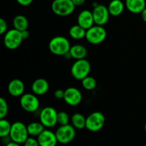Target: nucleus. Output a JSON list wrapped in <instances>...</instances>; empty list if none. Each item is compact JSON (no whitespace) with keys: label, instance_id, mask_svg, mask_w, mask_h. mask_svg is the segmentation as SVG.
Wrapping results in <instances>:
<instances>
[{"label":"nucleus","instance_id":"f257e3e1","mask_svg":"<svg viewBox=\"0 0 146 146\" xmlns=\"http://www.w3.org/2000/svg\"><path fill=\"white\" fill-rule=\"evenodd\" d=\"M69 41L65 36H57L50 40L48 49L53 54L56 56H64L71 49Z\"/></svg>","mask_w":146,"mask_h":146},{"label":"nucleus","instance_id":"f03ea898","mask_svg":"<svg viewBox=\"0 0 146 146\" xmlns=\"http://www.w3.org/2000/svg\"><path fill=\"white\" fill-rule=\"evenodd\" d=\"M91 69V64L86 58L76 60L71 68V74L75 79L82 81L84 78L89 76Z\"/></svg>","mask_w":146,"mask_h":146},{"label":"nucleus","instance_id":"7ed1b4c3","mask_svg":"<svg viewBox=\"0 0 146 146\" xmlns=\"http://www.w3.org/2000/svg\"><path fill=\"white\" fill-rule=\"evenodd\" d=\"M29 137L27 126L21 121H17L12 123L11 132L9 134V138L13 142L19 144H24Z\"/></svg>","mask_w":146,"mask_h":146},{"label":"nucleus","instance_id":"20e7f679","mask_svg":"<svg viewBox=\"0 0 146 146\" xmlns=\"http://www.w3.org/2000/svg\"><path fill=\"white\" fill-rule=\"evenodd\" d=\"M107 32L104 26L94 25L86 30V39L88 43L94 45L100 44L105 41Z\"/></svg>","mask_w":146,"mask_h":146},{"label":"nucleus","instance_id":"39448f33","mask_svg":"<svg viewBox=\"0 0 146 146\" xmlns=\"http://www.w3.org/2000/svg\"><path fill=\"white\" fill-rule=\"evenodd\" d=\"M76 6L71 0H54L51 4V10L59 17H66L74 11Z\"/></svg>","mask_w":146,"mask_h":146},{"label":"nucleus","instance_id":"423d86ee","mask_svg":"<svg viewBox=\"0 0 146 146\" xmlns=\"http://www.w3.org/2000/svg\"><path fill=\"white\" fill-rule=\"evenodd\" d=\"M106 118L103 113L95 111L91 113L86 118V128L91 132H98L104 128Z\"/></svg>","mask_w":146,"mask_h":146},{"label":"nucleus","instance_id":"0eeeda50","mask_svg":"<svg viewBox=\"0 0 146 146\" xmlns=\"http://www.w3.org/2000/svg\"><path fill=\"white\" fill-rule=\"evenodd\" d=\"M23 38L21 31L16 29H12L4 34V44L7 48L10 50L17 49L22 43Z\"/></svg>","mask_w":146,"mask_h":146},{"label":"nucleus","instance_id":"6e6552de","mask_svg":"<svg viewBox=\"0 0 146 146\" xmlns=\"http://www.w3.org/2000/svg\"><path fill=\"white\" fill-rule=\"evenodd\" d=\"M58 142L61 144H68L76 137V128L72 125H60L55 132Z\"/></svg>","mask_w":146,"mask_h":146},{"label":"nucleus","instance_id":"1a4fd4ad","mask_svg":"<svg viewBox=\"0 0 146 146\" xmlns=\"http://www.w3.org/2000/svg\"><path fill=\"white\" fill-rule=\"evenodd\" d=\"M58 112L55 108L51 106H47L43 108L39 114L40 122L46 128H54L57 123Z\"/></svg>","mask_w":146,"mask_h":146},{"label":"nucleus","instance_id":"9d476101","mask_svg":"<svg viewBox=\"0 0 146 146\" xmlns=\"http://www.w3.org/2000/svg\"><path fill=\"white\" fill-rule=\"evenodd\" d=\"M20 106L27 112L34 113L39 108L40 102L34 94H24L20 98Z\"/></svg>","mask_w":146,"mask_h":146},{"label":"nucleus","instance_id":"9b49d317","mask_svg":"<svg viewBox=\"0 0 146 146\" xmlns=\"http://www.w3.org/2000/svg\"><path fill=\"white\" fill-rule=\"evenodd\" d=\"M92 13L96 25L104 26L108 21L111 16L108 7L103 4H98L94 7Z\"/></svg>","mask_w":146,"mask_h":146},{"label":"nucleus","instance_id":"f8f14e48","mask_svg":"<svg viewBox=\"0 0 146 146\" xmlns=\"http://www.w3.org/2000/svg\"><path fill=\"white\" fill-rule=\"evenodd\" d=\"M82 94L78 88L69 87L65 90L64 100L65 103L71 106L79 105L82 101Z\"/></svg>","mask_w":146,"mask_h":146},{"label":"nucleus","instance_id":"ddd939ff","mask_svg":"<svg viewBox=\"0 0 146 146\" xmlns=\"http://www.w3.org/2000/svg\"><path fill=\"white\" fill-rule=\"evenodd\" d=\"M37 140L40 146H56L58 143L55 133L48 129L44 130L37 137Z\"/></svg>","mask_w":146,"mask_h":146},{"label":"nucleus","instance_id":"4468645a","mask_svg":"<svg viewBox=\"0 0 146 146\" xmlns=\"http://www.w3.org/2000/svg\"><path fill=\"white\" fill-rule=\"evenodd\" d=\"M77 24L86 30L92 27L95 24L92 11L88 9L81 11L77 17Z\"/></svg>","mask_w":146,"mask_h":146},{"label":"nucleus","instance_id":"2eb2a0df","mask_svg":"<svg viewBox=\"0 0 146 146\" xmlns=\"http://www.w3.org/2000/svg\"><path fill=\"white\" fill-rule=\"evenodd\" d=\"M25 91L24 82L19 78L11 80L8 84V92L13 97H21Z\"/></svg>","mask_w":146,"mask_h":146},{"label":"nucleus","instance_id":"dca6fc26","mask_svg":"<svg viewBox=\"0 0 146 146\" xmlns=\"http://www.w3.org/2000/svg\"><path fill=\"white\" fill-rule=\"evenodd\" d=\"M49 88L48 82L45 78H37L31 84V91L36 96H42L46 94Z\"/></svg>","mask_w":146,"mask_h":146},{"label":"nucleus","instance_id":"f3484780","mask_svg":"<svg viewBox=\"0 0 146 146\" xmlns=\"http://www.w3.org/2000/svg\"><path fill=\"white\" fill-rule=\"evenodd\" d=\"M125 7L133 14H141L146 7L145 0H125Z\"/></svg>","mask_w":146,"mask_h":146},{"label":"nucleus","instance_id":"a211bd4d","mask_svg":"<svg viewBox=\"0 0 146 146\" xmlns=\"http://www.w3.org/2000/svg\"><path fill=\"white\" fill-rule=\"evenodd\" d=\"M125 4L121 0H112L108 4V11L111 16L118 17L124 11Z\"/></svg>","mask_w":146,"mask_h":146},{"label":"nucleus","instance_id":"6ab92c4d","mask_svg":"<svg viewBox=\"0 0 146 146\" xmlns=\"http://www.w3.org/2000/svg\"><path fill=\"white\" fill-rule=\"evenodd\" d=\"M69 52L71 56V58L76 60L86 58L87 54H88L87 48L81 44H76V45L72 46Z\"/></svg>","mask_w":146,"mask_h":146},{"label":"nucleus","instance_id":"aec40b11","mask_svg":"<svg viewBox=\"0 0 146 146\" xmlns=\"http://www.w3.org/2000/svg\"><path fill=\"white\" fill-rule=\"evenodd\" d=\"M68 33H69V36L73 39L81 40L86 37V30L77 24L76 25H73L69 29Z\"/></svg>","mask_w":146,"mask_h":146},{"label":"nucleus","instance_id":"412c9836","mask_svg":"<svg viewBox=\"0 0 146 146\" xmlns=\"http://www.w3.org/2000/svg\"><path fill=\"white\" fill-rule=\"evenodd\" d=\"M13 27L19 31L28 29L29 21L26 17L23 15H17L13 19Z\"/></svg>","mask_w":146,"mask_h":146},{"label":"nucleus","instance_id":"4be33fe9","mask_svg":"<svg viewBox=\"0 0 146 146\" xmlns=\"http://www.w3.org/2000/svg\"><path fill=\"white\" fill-rule=\"evenodd\" d=\"M71 125L78 130L84 129L86 128V118L84 117V115L79 113H74L71 118Z\"/></svg>","mask_w":146,"mask_h":146},{"label":"nucleus","instance_id":"5701e85b","mask_svg":"<svg viewBox=\"0 0 146 146\" xmlns=\"http://www.w3.org/2000/svg\"><path fill=\"white\" fill-rule=\"evenodd\" d=\"M27 130L29 136L38 137L45 130V127L41 122H32L27 125Z\"/></svg>","mask_w":146,"mask_h":146},{"label":"nucleus","instance_id":"b1692460","mask_svg":"<svg viewBox=\"0 0 146 146\" xmlns=\"http://www.w3.org/2000/svg\"><path fill=\"white\" fill-rule=\"evenodd\" d=\"M11 125L9 121L5 118L0 119V137L1 138L9 137L10 132H11Z\"/></svg>","mask_w":146,"mask_h":146},{"label":"nucleus","instance_id":"393cba45","mask_svg":"<svg viewBox=\"0 0 146 146\" xmlns=\"http://www.w3.org/2000/svg\"><path fill=\"white\" fill-rule=\"evenodd\" d=\"M82 86L84 89L87 91H93L97 86V81L94 77L88 76L81 81Z\"/></svg>","mask_w":146,"mask_h":146},{"label":"nucleus","instance_id":"a878e982","mask_svg":"<svg viewBox=\"0 0 146 146\" xmlns=\"http://www.w3.org/2000/svg\"><path fill=\"white\" fill-rule=\"evenodd\" d=\"M70 121H71V118L66 112H65V111L58 112L57 123H58V124H59V125H68V124H69Z\"/></svg>","mask_w":146,"mask_h":146},{"label":"nucleus","instance_id":"bb28decb","mask_svg":"<svg viewBox=\"0 0 146 146\" xmlns=\"http://www.w3.org/2000/svg\"><path fill=\"white\" fill-rule=\"evenodd\" d=\"M9 106L4 98H0V119L5 118L8 114Z\"/></svg>","mask_w":146,"mask_h":146},{"label":"nucleus","instance_id":"cd10ccee","mask_svg":"<svg viewBox=\"0 0 146 146\" xmlns=\"http://www.w3.org/2000/svg\"><path fill=\"white\" fill-rule=\"evenodd\" d=\"M24 146H40L37 138L36 139L34 137L30 136L24 143Z\"/></svg>","mask_w":146,"mask_h":146},{"label":"nucleus","instance_id":"c85d7f7f","mask_svg":"<svg viewBox=\"0 0 146 146\" xmlns=\"http://www.w3.org/2000/svg\"><path fill=\"white\" fill-rule=\"evenodd\" d=\"M8 25L5 19H0V34H4L7 31Z\"/></svg>","mask_w":146,"mask_h":146},{"label":"nucleus","instance_id":"c756f323","mask_svg":"<svg viewBox=\"0 0 146 146\" xmlns=\"http://www.w3.org/2000/svg\"><path fill=\"white\" fill-rule=\"evenodd\" d=\"M64 94H65V91H63L62 89H58L54 91V97L57 99H64Z\"/></svg>","mask_w":146,"mask_h":146},{"label":"nucleus","instance_id":"7c9ffc66","mask_svg":"<svg viewBox=\"0 0 146 146\" xmlns=\"http://www.w3.org/2000/svg\"><path fill=\"white\" fill-rule=\"evenodd\" d=\"M19 4L23 7H27L29 6L32 3L33 0H16Z\"/></svg>","mask_w":146,"mask_h":146},{"label":"nucleus","instance_id":"2f4dec72","mask_svg":"<svg viewBox=\"0 0 146 146\" xmlns=\"http://www.w3.org/2000/svg\"><path fill=\"white\" fill-rule=\"evenodd\" d=\"M71 1H73L76 7H79V6L83 5L85 3L86 0H71Z\"/></svg>","mask_w":146,"mask_h":146},{"label":"nucleus","instance_id":"473e14b6","mask_svg":"<svg viewBox=\"0 0 146 146\" xmlns=\"http://www.w3.org/2000/svg\"><path fill=\"white\" fill-rule=\"evenodd\" d=\"M21 35H22V37H23V38H24V40L27 39V38L29 37L30 34H29V31H28V29L24 30V31H21Z\"/></svg>","mask_w":146,"mask_h":146},{"label":"nucleus","instance_id":"72a5a7b5","mask_svg":"<svg viewBox=\"0 0 146 146\" xmlns=\"http://www.w3.org/2000/svg\"><path fill=\"white\" fill-rule=\"evenodd\" d=\"M141 18H142L143 21L145 23H146V7L143 10V11L141 13Z\"/></svg>","mask_w":146,"mask_h":146},{"label":"nucleus","instance_id":"f704fd0d","mask_svg":"<svg viewBox=\"0 0 146 146\" xmlns=\"http://www.w3.org/2000/svg\"><path fill=\"white\" fill-rule=\"evenodd\" d=\"M5 146H20V144L17 143H15V142H13V141H11L9 143L6 144Z\"/></svg>","mask_w":146,"mask_h":146},{"label":"nucleus","instance_id":"c9c22d12","mask_svg":"<svg viewBox=\"0 0 146 146\" xmlns=\"http://www.w3.org/2000/svg\"><path fill=\"white\" fill-rule=\"evenodd\" d=\"M144 128H145V131L146 132V123H145V127H144Z\"/></svg>","mask_w":146,"mask_h":146}]
</instances>
